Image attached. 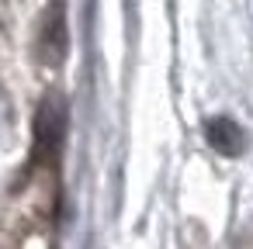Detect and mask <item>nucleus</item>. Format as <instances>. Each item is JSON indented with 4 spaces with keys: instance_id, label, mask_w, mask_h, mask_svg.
Returning a JSON list of instances; mask_svg holds the SVG:
<instances>
[{
    "instance_id": "1",
    "label": "nucleus",
    "mask_w": 253,
    "mask_h": 249,
    "mask_svg": "<svg viewBox=\"0 0 253 249\" xmlns=\"http://www.w3.org/2000/svg\"><path fill=\"white\" fill-rule=\"evenodd\" d=\"M205 135H208V145L222 156H239L246 149V135L232 118H211L205 125Z\"/></svg>"
}]
</instances>
